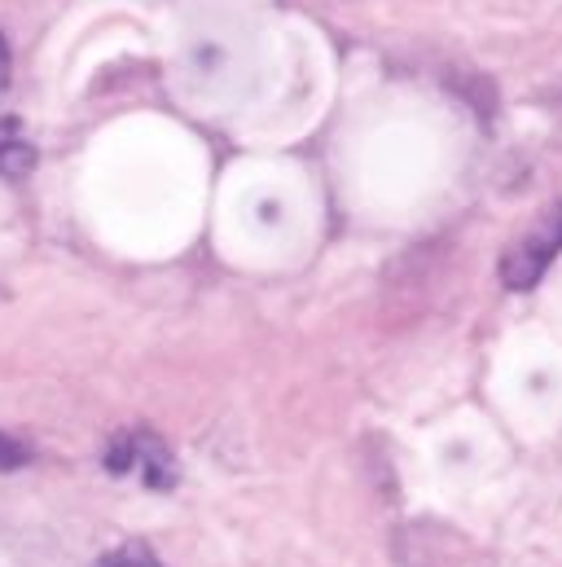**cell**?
Instances as JSON below:
<instances>
[{
  "label": "cell",
  "instance_id": "obj_3",
  "mask_svg": "<svg viewBox=\"0 0 562 567\" xmlns=\"http://www.w3.org/2000/svg\"><path fill=\"white\" fill-rule=\"evenodd\" d=\"M93 567H163V564H158V555H154L145 542H124V546H115L111 555H102Z\"/></svg>",
  "mask_w": 562,
  "mask_h": 567
},
{
  "label": "cell",
  "instance_id": "obj_4",
  "mask_svg": "<svg viewBox=\"0 0 562 567\" xmlns=\"http://www.w3.org/2000/svg\"><path fill=\"white\" fill-rule=\"evenodd\" d=\"M27 444L22 440H13L9 431H0V471H18V466H27Z\"/></svg>",
  "mask_w": 562,
  "mask_h": 567
},
{
  "label": "cell",
  "instance_id": "obj_2",
  "mask_svg": "<svg viewBox=\"0 0 562 567\" xmlns=\"http://www.w3.org/2000/svg\"><path fill=\"white\" fill-rule=\"evenodd\" d=\"M106 466L119 471V475H137L140 484H149V488H167L171 484V453L149 431H124L111 444V462Z\"/></svg>",
  "mask_w": 562,
  "mask_h": 567
},
{
  "label": "cell",
  "instance_id": "obj_1",
  "mask_svg": "<svg viewBox=\"0 0 562 567\" xmlns=\"http://www.w3.org/2000/svg\"><path fill=\"white\" fill-rule=\"evenodd\" d=\"M562 251V203L554 207H545L514 243H510V251H506V260H501V278L510 290H528V286H537V278L545 274V265L554 260Z\"/></svg>",
  "mask_w": 562,
  "mask_h": 567
},
{
  "label": "cell",
  "instance_id": "obj_5",
  "mask_svg": "<svg viewBox=\"0 0 562 567\" xmlns=\"http://www.w3.org/2000/svg\"><path fill=\"white\" fill-rule=\"evenodd\" d=\"M4 84H9V44L0 35V93H4Z\"/></svg>",
  "mask_w": 562,
  "mask_h": 567
}]
</instances>
